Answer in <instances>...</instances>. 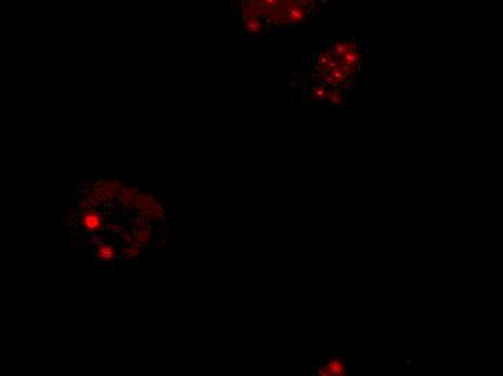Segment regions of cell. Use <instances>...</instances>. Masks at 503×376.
Listing matches in <instances>:
<instances>
[{
	"label": "cell",
	"mask_w": 503,
	"mask_h": 376,
	"mask_svg": "<svg viewBox=\"0 0 503 376\" xmlns=\"http://www.w3.org/2000/svg\"><path fill=\"white\" fill-rule=\"evenodd\" d=\"M121 188H123V185L119 181H101L100 184H97L96 190L103 194L106 198H111V197L120 195Z\"/></svg>",
	"instance_id": "cell-4"
},
{
	"label": "cell",
	"mask_w": 503,
	"mask_h": 376,
	"mask_svg": "<svg viewBox=\"0 0 503 376\" xmlns=\"http://www.w3.org/2000/svg\"><path fill=\"white\" fill-rule=\"evenodd\" d=\"M141 195H139V191L136 190V188H133V187H123L121 188V193H120V201L124 205H133V204H136V201H138V198H139Z\"/></svg>",
	"instance_id": "cell-6"
},
{
	"label": "cell",
	"mask_w": 503,
	"mask_h": 376,
	"mask_svg": "<svg viewBox=\"0 0 503 376\" xmlns=\"http://www.w3.org/2000/svg\"><path fill=\"white\" fill-rule=\"evenodd\" d=\"M123 254L126 255L128 258H136L138 255H139V246H136V244H129L124 250H123Z\"/></svg>",
	"instance_id": "cell-8"
},
{
	"label": "cell",
	"mask_w": 503,
	"mask_h": 376,
	"mask_svg": "<svg viewBox=\"0 0 503 376\" xmlns=\"http://www.w3.org/2000/svg\"><path fill=\"white\" fill-rule=\"evenodd\" d=\"M80 222H81V227H82L86 232H89V233H96V232L101 230V229H103V223H104L101 214L96 213V212H93V210L84 212L82 216H81Z\"/></svg>",
	"instance_id": "cell-3"
},
{
	"label": "cell",
	"mask_w": 503,
	"mask_h": 376,
	"mask_svg": "<svg viewBox=\"0 0 503 376\" xmlns=\"http://www.w3.org/2000/svg\"><path fill=\"white\" fill-rule=\"evenodd\" d=\"M320 375L327 376H343L347 375V366H346V359L343 355L332 353L325 363L320 367Z\"/></svg>",
	"instance_id": "cell-2"
},
{
	"label": "cell",
	"mask_w": 503,
	"mask_h": 376,
	"mask_svg": "<svg viewBox=\"0 0 503 376\" xmlns=\"http://www.w3.org/2000/svg\"><path fill=\"white\" fill-rule=\"evenodd\" d=\"M136 207H138L139 212H142L148 219H152V220H159L163 217L162 207L158 204L156 198L153 195H149V194L141 195L136 201Z\"/></svg>",
	"instance_id": "cell-1"
},
{
	"label": "cell",
	"mask_w": 503,
	"mask_h": 376,
	"mask_svg": "<svg viewBox=\"0 0 503 376\" xmlns=\"http://www.w3.org/2000/svg\"><path fill=\"white\" fill-rule=\"evenodd\" d=\"M136 240L139 243H148L151 240V230L148 227H141L138 232H136Z\"/></svg>",
	"instance_id": "cell-7"
},
{
	"label": "cell",
	"mask_w": 503,
	"mask_h": 376,
	"mask_svg": "<svg viewBox=\"0 0 503 376\" xmlns=\"http://www.w3.org/2000/svg\"><path fill=\"white\" fill-rule=\"evenodd\" d=\"M96 256H97V259H100L103 262H110V261L116 259L117 252H116V249H114L113 244L101 243L96 249Z\"/></svg>",
	"instance_id": "cell-5"
}]
</instances>
